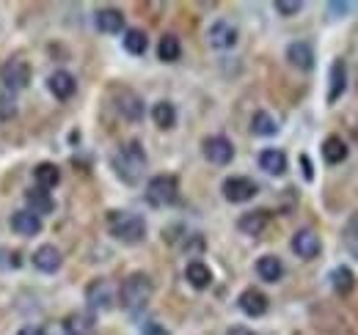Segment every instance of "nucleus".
I'll return each instance as SVG.
<instances>
[{"label":"nucleus","instance_id":"412c9836","mask_svg":"<svg viewBox=\"0 0 358 335\" xmlns=\"http://www.w3.org/2000/svg\"><path fill=\"white\" fill-rule=\"evenodd\" d=\"M185 278H187V283H190L193 289H199V292L213 283V272H210V267H207L204 261H190V264L185 267Z\"/></svg>","mask_w":358,"mask_h":335},{"label":"nucleus","instance_id":"c9c22d12","mask_svg":"<svg viewBox=\"0 0 358 335\" xmlns=\"http://www.w3.org/2000/svg\"><path fill=\"white\" fill-rule=\"evenodd\" d=\"M143 335H169V333H166V330H163L157 322H149V325L143 327Z\"/></svg>","mask_w":358,"mask_h":335},{"label":"nucleus","instance_id":"9b49d317","mask_svg":"<svg viewBox=\"0 0 358 335\" xmlns=\"http://www.w3.org/2000/svg\"><path fill=\"white\" fill-rule=\"evenodd\" d=\"M11 228H14V234H20V237H36V234L42 231V217L28 209H20L11 214Z\"/></svg>","mask_w":358,"mask_h":335},{"label":"nucleus","instance_id":"f704fd0d","mask_svg":"<svg viewBox=\"0 0 358 335\" xmlns=\"http://www.w3.org/2000/svg\"><path fill=\"white\" fill-rule=\"evenodd\" d=\"M301 170H303V179H306V181H312V179H314V168H312V160H309L306 154H301Z\"/></svg>","mask_w":358,"mask_h":335},{"label":"nucleus","instance_id":"1a4fd4ad","mask_svg":"<svg viewBox=\"0 0 358 335\" xmlns=\"http://www.w3.org/2000/svg\"><path fill=\"white\" fill-rule=\"evenodd\" d=\"M292 251H295V255H301L303 261H312L322 251V242H320V237L314 234L312 228H301L292 237Z\"/></svg>","mask_w":358,"mask_h":335},{"label":"nucleus","instance_id":"7ed1b4c3","mask_svg":"<svg viewBox=\"0 0 358 335\" xmlns=\"http://www.w3.org/2000/svg\"><path fill=\"white\" fill-rule=\"evenodd\" d=\"M152 292H155L152 278H149L146 272H133V275L124 278V283H122V289H119V302H122L124 311L138 313V311H143L146 302L152 299Z\"/></svg>","mask_w":358,"mask_h":335},{"label":"nucleus","instance_id":"9d476101","mask_svg":"<svg viewBox=\"0 0 358 335\" xmlns=\"http://www.w3.org/2000/svg\"><path fill=\"white\" fill-rule=\"evenodd\" d=\"M328 105H334V102H339L342 99V94L348 91V64L342 61V58H336L334 64H331V75H328Z\"/></svg>","mask_w":358,"mask_h":335},{"label":"nucleus","instance_id":"cd10ccee","mask_svg":"<svg viewBox=\"0 0 358 335\" xmlns=\"http://www.w3.org/2000/svg\"><path fill=\"white\" fill-rule=\"evenodd\" d=\"M152 119H155V124L160 126V129H171V126L177 124V107L163 99V102H157L152 107Z\"/></svg>","mask_w":358,"mask_h":335},{"label":"nucleus","instance_id":"72a5a7b5","mask_svg":"<svg viewBox=\"0 0 358 335\" xmlns=\"http://www.w3.org/2000/svg\"><path fill=\"white\" fill-rule=\"evenodd\" d=\"M350 8H353L350 3H328V11H331L334 17H345Z\"/></svg>","mask_w":358,"mask_h":335},{"label":"nucleus","instance_id":"f257e3e1","mask_svg":"<svg viewBox=\"0 0 358 335\" xmlns=\"http://www.w3.org/2000/svg\"><path fill=\"white\" fill-rule=\"evenodd\" d=\"M113 170L124 184H138L143 170H146V151L138 140L124 143L116 154H113Z\"/></svg>","mask_w":358,"mask_h":335},{"label":"nucleus","instance_id":"423d86ee","mask_svg":"<svg viewBox=\"0 0 358 335\" xmlns=\"http://www.w3.org/2000/svg\"><path fill=\"white\" fill-rule=\"evenodd\" d=\"M221 190H224V198L229 204H245L259 193L257 181H251L248 176H229Z\"/></svg>","mask_w":358,"mask_h":335},{"label":"nucleus","instance_id":"f03ea898","mask_svg":"<svg viewBox=\"0 0 358 335\" xmlns=\"http://www.w3.org/2000/svg\"><path fill=\"white\" fill-rule=\"evenodd\" d=\"M108 228L122 245H141L146 239V220L135 211L113 209L108 214Z\"/></svg>","mask_w":358,"mask_h":335},{"label":"nucleus","instance_id":"0eeeda50","mask_svg":"<svg viewBox=\"0 0 358 335\" xmlns=\"http://www.w3.org/2000/svg\"><path fill=\"white\" fill-rule=\"evenodd\" d=\"M3 83L6 91H22L25 85L31 83V66L22 61V58H11L6 66H3Z\"/></svg>","mask_w":358,"mask_h":335},{"label":"nucleus","instance_id":"aec40b11","mask_svg":"<svg viewBox=\"0 0 358 335\" xmlns=\"http://www.w3.org/2000/svg\"><path fill=\"white\" fill-rule=\"evenodd\" d=\"M47 88H50V94L55 96V99H69L72 94H75V77L69 75V72H52L50 75V80H47Z\"/></svg>","mask_w":358,"mask_h":335},{"label":"nucleus","instance_id":"e433bc0d","mask_svg":"<svg viewBox=\"0 0 358 335\" xmlns=\"http://www.w3.org/2000/svg\"><path fill=\"white\" fill-rule=\"evenodd\" d=\"M17 335H45V330H42V327H34V325H31V327H22V330H20Z\"/></svg>","mask_w":358,"mask_h":335},{"label":"nucleus","instance_id":"6e6552de","mask_svg":"<svg viewBox=\"0 0 358 335\" xmlns=\"http://www.w3.org/2000/svg\"><path fill=\"white\" fill-rule=\"evenodd\" d=\"M86 299H89L91 311H110L116 294H113V286L105 278H96V281H91L89 289H86Z\"/></svg>","mask_w":358,"mask_h":335},{"label":"nucleus","instance_id":"bb28decb","mask_svg":"<svg viewBox=\"0 0 358 335\" xmlns=\"http://www.w3.org/2000/svg\"><path fill=\"white\" fill-rule=\"evenodd\" d=\"M34 179H36V184L42 190L50 193L61 181V170H58V165H52V163H42V165H36V170H34Z\"/></svg>","mask_w":358,"mask_h":335},{"label":"nucleus","instance_id":"7c9ffc66","mask_svg":"<svg viewBox=\"0 0 358 335\" xmlns=\"http://www.w3.org/2000/svg\"><path fill=\"white\" fill-rule=\"evenodd\" d=\"M146 47H149V36H146L143 31L130 28V31L124 34V50H127V52H133V55H143V52H146Z\"/></svg>","mask_w":358,"mask_h":335},{"label":"nucleus","instance_id":"b1692460","mask_svg":"<svg viewBox=\"0 0 358 335\" xmlns=\"http://www.w3.org/2000/svg\"><path fill=\"white\" fill-rule=\"evenodd\" d=\"M94 333V316L91 313H69L64 319V335H91Z\"/></svg>","mask_w":358,"mask_h":335},{"label":"nucleus","instance_id":"a878e982","mask_svg":"<svg viewBox=\"0 0 358 335\" xmlns=\"http://www.w3.org/2000/svg\"><path fill=\"white\" fill-rule=\"evenodd\" d=\"M25 201H28V207H31L28 211H34V214H39V217H42V214H50V211L55 209L52 195H50L47 190H42V187H39V190H28V193H25Z\"/></svg>","mask_w":358,"mask_h":335},{"label":"nucleus","instance_id":"6ab92c4d","mask_svg":"<svg viewBox=\"0 0 358 335\" xmlns=\"http://www.w3.org/2000/svg\"><path fill=\"white\" fill-rule=\"evenodd\" d=\"M116 107H119V113L127 121H141L143 119V102H141V96L133 94V91H127V88H122V96H119Z\"/></svg>","mask_w":358,"mask_h":335},{"label":"nucleus","instance_id":"c756f323","mask_svg":"<svg viewBox=\"0 0 358 335\" xmlns=\"http://www.w3.org/2000/svg\"><path fill=\"white\" fill-rule=\"evenodd\" d=\"M251 132L259 135V137H270V135L278 132V124H275V119H273L270 113L259 110V113H254V119H251Z\"/></svg>","mask_w":358,"mask_h":335},{"label":"nucleus","instance_id":"f3484780","mask_svg":"<svg viewBox=\"0 0 358 335\" xmlns=\"http://www.w3.org/2000/svg\"><path fill=\"white\" fill-rule=\"evenodd\" d=\"M348 143L339 137V135H328L325 140H322V160L328 163V165H339V163H345L348 160Z\"/></svg>","mask_w":358,"mask_h":335},{"label":"nucleus","instance_id":"20e7f679","mask_svg":"<svg viewBox=\"0 0 358 335\" xmlns=\"http://www.w3.org/2000/svg\"><path fill=\"white\" fill-rule=\"evenodd\" d=\"M146 204L155 207V209H166L171 204H177V195H179V179L171 176V173H157L149 179L146 184Z\"/></svg>","mask_w":358,"mask_h":335},{"label":"nucleus","instance_id":"39448f33","mask_svg":"<svg viewBox=\"0 0 358 335\" xmlns=\"http://www.w3.org/2000/svg\"><path fill=\"white\" fill-rule=\"evenodd\" d=\"M201 154L213 165H229L234 160V146H231V140L224 137V135H213V137H204Z\"/></svg>","mask_w":358,"mask_h":335},{"label":"nucleus","instance_id":"393cba45","mask_svg":"<svg viewBox=\"0 0 358 335\" xmlns=\"http://www.w3.org/2000/svg\"><path fill=\"white\" fill-rule=\"evenodd\" d=\"M331 286H334V292L339 294V297L353 294V289H356V275H353V269H350V267H336V269L331 272Z\"/></svg>","mask_w":358,"mask_h":335},{"label":"nucleus","instance_id":"2f4dec72","mask_svg":"<svg viewBox=\"0 0 358 335\" xmlns=\"http://www.w3.org/2000/svg\"><path fill=\"white\" fill-rule=\"evenodd\" d=\"M17 113V105H14V94L11 91H0V119H11Z\"/></svg>","mask_w":358,"mask_h":335},{"label":"nucleus","instance_id":"dca6fc26","mask_svg":"<svg viewBox=\"0 0 358 335\" xmlns=\"http://www.w3.org/2000/svg\"><path fill=\"white\" fill-rule=\"evenodd\" d=\"M64 264V255L55 245H42L39 251L34 253V267L42 272H58Z\"/></svg>","mask_w":358,"mask_h":335},{"label":"nucleus","instance_id":"c85d7f7f","mask_svg":"<svg viewBox=\"0 0 358 335\" xmlns=\"http://www.w3.org/2000/svg\"><path fill=\"white\" fill-rule=\"evenodd\" d=\"M179 55H182L179 39L174 34H166V36L160 39V44H157V58L166 61V64H174V61H179Z\"/></svg>","mask_w":358,"mask_h":335},{"label":"nucleus","instance_id":"5701e85b","mask_svg":"<svg viewBox=\"0 0 358 335\" xmlns=\"http://www.w3.org/2000/svg\"><path fill=\"white\" fill-rule=\"evenodd\" d=\"M257 275H259L262 281H268V283L281 281V278H284V264H281V258H278V255H262V258L257 261Z\"/></svg>","mask_w":358,"mask_h":335},{"label":"nucleus","instance_id":"4be33fe9","mask_svg":"<svg viewBox=\"0 0 358 335\" xmlns=\"http://www.w3.org/2000/svg\"><path fill=\"white\" fill-rule=\"evenodd\" d=\"M259 168L270 176H284L287 173V154L278 149H265L259 154Z\"/></svg>","mask_w":358,"mask_h":335},{"label":"nucleus","instance_id":"4468645a","mask_svg":"<svg viewBox=\"0 0 358 335\" xmlns=\"http://www.w3.org/2000/svg\"><path fill=\"white\" fill-rule=\"evenodd\" d=\"M287 61H289L295 69L309 72V69H314V50L306 42H292L287 47Z\"/></svg>","mask_w":358,"mask_h":335},{"label":"nucleus","instance_id":"a211bd4d","mask_svg":"<svg viewBox=\"0 0 358 335\" xmlns=\"http://www.w3.org/2000/svg\"><path fill=\"white\" fill-rule=\"evenodd\" d=\"M268 220H270V214L265 209L245 211V214L237 220V228H240L243 234H248V237H257V234H262V231L268 228Z\"/></svg>","mask_w":358,"mask_h":335},{"label":"nucleus","instance_id":"ddd939ff","mask_svg":"<svg viewBox=\"0 0 358 335\" xmlns=\"http://www.w3.org/2000/svg\"><path fill=\"white\" fill-rule=\"evenodd\" d=\"M94 22H96V28H99L102 34H108V36L124 31V14H122L119 8H99Z\"/></svg>","mask_w":358,"mask_h":335},{"label":"nucleus","instance_id":"473e14b6","mask_svg":"<svg viewBox=\"0 0 358 335\" xmlns=\"http://www.w3.org/2000/svg\"><path fill=\"white\" fill-rule=\"evenodd\" d=\"M301 8H303L301 0H275V11H278L281 17H295Z\"/></svg>","mask_w":358,"mask_h":335},{"label":"nucleus","instance_id":"2eb2a0df","mask_svg":"<svg viewBox=\"0 0 358 335\" xmlns=\"http://www.w3.org/2000/svg\"><path fill=\"white\" fill-rule=\"evenodd\" d=\"M237 28L231 25V22H226V20H218L213 28H210V44L213 47H218V50H229V47H234L237 44Z\"/></svg>","mask_w":358,"mask_h":335},{"label":"nucleus","instance_id":"f8f14e48","mask_svg":"<svg viewBox=\"0 0 358 335\" xmlns=\"http://www.w3.org/2000/svg\"><path fill=\"white\" fill-rule=\"evenodd\" d=\"M240 311L245 313V316H265L268 313V297L259 292V289H245V292L240 294Z\"/></svg>","mask_w":358,"mask_h":335},{"label":"nucleus","instance_id":"4c0bfd02","mask_svg":"<svg viewBox=\"0 0 358 335\" xmlns=\"http://www.w3.org/2000/svg\"><path fill=\"white\" fill-rule=\"evenodd\" d=\"M226 335H257L254 330H248V327H231Z\"/></svg>","mask_w":358,"mask_h":335}]
</instances>
